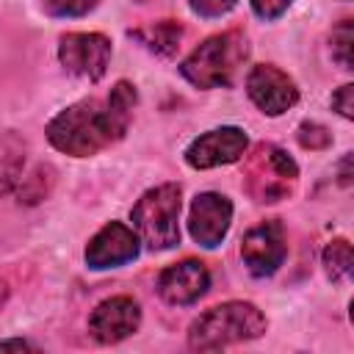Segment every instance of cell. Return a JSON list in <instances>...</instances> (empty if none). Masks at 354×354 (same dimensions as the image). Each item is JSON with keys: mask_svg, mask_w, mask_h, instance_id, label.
Listing matches in <instances>:
<instances>
[{"mask_svg": "<svg viewBox=\"0 0 354 354\" xmlns=\"http://www.w3.org/2000/svg\"><path fill=\"white\" fill-rule=\"evenodd\" d=\"M296 138H299V144L304 149H324V147H329L332 133L324 124H318V122H301Z\"/></svg>", "mask_w": 354, "mask_h": 354, "instance_id": "cell-19", "label": "cell"}, {"mask_svg": "<svg viewBox=\"0 0 354 354\" xmlns=\"http://www.w3.org/2000/svg\"><path fill=\"white\" fill-rule=\"evenodd\" d=\"M58 58L69 75L100 80L111 61V39L102 33H66L58 44Z\"/></svg>", "mask_w": 354, "mask_h": 354, "instance_id": "cell-6", "label": "cell"}, {"mask_svg": "<svg viewBox=\"0 0 354 354\" xmlns=\"http://www.w3.org/2000/svg\"><path fill=\"white\" fill-rule=\"evenodd\" d=\"M285 254H288L285 230L277 218L260 221L243 235L241 257L252 277H271L285 263Z\"/></svg>", "mask_w": 354, "mask_h": 354, "instance_id": "cell-7", "label": "cell"}, {"mask_svg": "<svg viewBox=\"0 0 354 354\" xmlns=\"http://www.w3.org/2000/svg\"><path fill=\"white\" fill-rule=\"evenodd\" d=\"M50 185H53V169L50 166H36V171L30 177H25L22 185H19V202L22 199L25 202L44 199V194L50 191Z\"/></svg>", "mask_w": 354, "mask_h": 354, "instance_id": "cell-17", "label": "cell"}, {"mask_svg": "<svg viewBox=\"0 0 354 354\" xmlns=\"http://www.w3.org/2000/svg\"><path fill=\"white\" fill-rule=\"evenodd\" d=\"M235 3L238 0H188L191 11L199 14V17H205V19H213V17H221V14L232 11Z\"/></svg>", "mask_w": 354, "mask_h": 354, "instance_id": "cell-21", "label": "cell"}, {"mask_svg": "<svg viewBox=\"0 0 354 354\" xmlns=\"http://www.w3.org/2000/svg\"><path fill=\"white\" fill-rule=\"evenodd\" d=\"M232 221V202L224 194H199L191 202V213H188V232L191 238L205 246V249H216Z\"/></svg>", "mask_w": 354, "mask_h": 354, "instance_id": "cell-8", "label": "cell"}, {"mask_svg": "<svg viewBox=\"0 0 354 354\" xmlns=\"http://www.w3.org/2000/svg\"><path fill=\"white\" fill-rule=\"evenodd\" d=\"M296 177H299V169L293 158L274 144H260L246 163V191L257 202L285 199L293 191Z\"/></svg>", "mask_w": 354, "mask_h": 354, "instance_id": "cell-5", "label": "cell"}, {"mask_svg": "<svg viewBox=\"0 0 354 354\" xmlns=\"http://www.w3.org/2000/svg\"><path fill=\"white\" fill-rule=\"evenodd\" d=\"M324 268L332 279H343L351 274V243L346 238H337L324 249Z\"/></svg>", "mask_w": 354, "mask_h": 354, "instance_id": "cell-16", "label": "cell"}, {"mask_svg": "<svg viewBox=\"0 0 354 354\" xmlns=\"http://www.w3.org/2000/svg\"><path fill=\"white\" fill-rule=\"evenodd\" d=\"M138 235L122 221H108L86 246L88 268H116L138 257Z\"/></svg>", "mask_w": 354, "mask_h": 354, "instance_id": "cell-12", "label": "cell"}, {"mask_svg": "<svg viewBox=\"0 0 354 354\" xmlns=\"http://www.w3.org/2000/svg\"><path fill=\"white\" fill-rule=\"evenodd\" d=\"M136 39H141L149 50L160 53V55H171L177 47H180V39H183V25L174 22V19H163V22H155L149 28H141L133 33Z\"/></svg>", "mask_w": 354, "mask_h": 354, "instance_id": "cell-14", "label": "cell"}, {"mask_svg": "<svg viewBox=\"0 0 354 354\" xmlns=\"http://www.w3.org/2000/svg\"><path fill=\"white\" fill-rule=\"evenodd\" d=\"M249 147V138L241 127H216L202 133L185 149V160L194 169H213L221 163H235Z\"/></svg>", "mask_w": 354, "mask_h": 354, "instance_id": "cell-10", "label": "cell"}, {"mask_svg": "<svg viewBox=\"0 0 354 354\" xmlns=\"http://www.w3.org/2000/svg\"><path fill=\"white\" fill-rule=\"evenodd\" d=\"M351 44H354V30H351V22L343 19V22L332 30V58H335L343 69H351Z\"/></svg>", "mask_w": 354, "mask_h": 354, "instance_id": "cell-18", "label": "cell"}, {"mask_svg": "<svg viewBox=\"0 0 354 354\" xmlns=\"http://www.w3.org/2000/svg\"><path fill=\"white\" fill-rule=\"evenodd\" d=\"M180 185L163 183L158 188H149L130 210L136 235L141 243H147L152 252L171 249L180 243Z\"/></svg>", "mask_w": 354, "mask_h": 354, "instance_id": "cell-4", "label": "cell"}, {"mask_svg": "<svg viewBox=\"0 0 354 354\" xmlns=\"http://www.w3.org/2000/svg\"><path fill=\"white\" fill-rule=\"evenodd\" d=\"M141 324V310L130 296H111L88 315V332L97 343H119L130 337Z\"/></svg>", "mask_w": 354, "mask_h": 354, "instance_id": "cell-11", "label": "cell"}, {"mask_svg": "<svg viewBox=\"0 0 354 354\" xmlns=\"http://www.w3.org/2000/svg\"><path fill=\"white\" fill-rule=\"evenodd\" d=\"M22 144L14 138V136H3L0 138V194L8 191L17 180H19V171H22Z\"/></svg>", "mask_w": 354, "mask_h": 354, "instance_id": "cell-15", "label": "cell"}, {"mask_svg": "<svg viewBox=\"0 0 354 354\" xmlns=\"http://www.w3.org/2000/svg\"><path fill=\"white\" fill-rule=\"evenodd\" d=\"M100 0H44L47 14L53 17H83L97 8Z\"/></svg>", "mask_w": 354, "mask_h": 354, "instance_id": "cell-20", "label": "cell"}, {"mask_svg": "<svg viewBox=\"0 0 354 354\" xmlns=\"http://www.w3.org/2000/svg\"><path fill=\"white\" fill-rule=\"evenodd\" d=\"M348 163H351V155H346V158H343V166H340V174H343L340 180H343V185L351 183V177H348Z\"/></svg>", "mask_w": 354, "mask_h": 354, "instance_id": "cell-25", "label": "cell"}, {"mask_svg": "<svg viewBox=\"0 0 354 354\" xmlns=\"http://www.w3.org/2000/svg\"><path fill=\"white\" fill-rule=\"evenodd\" d=\"M290 3H293V0H252V8H254V14H257L260 19L271 22V19L282 17Z\"/></svg>", "mask_w": 354, "mask_h": 354, "instance_id": "cell-23", "label": "cell"}, {"mask_svg": "<svg viewBox=\"0 0 354 354\" xmlns=\"http://www.w3.org/2000/svg\"><path fill=\"white\" fill-rule=\"evenodd\" d=\"M332 108L343 116V119H354V86L346 83L332 94Z\"/></svg>", "mask_w": 354, "mask_h": 354, "instance_id": "cell-22", "label": "cell"}, {"mask_svg": "<svg viewBox=\"0 0 354 354\" xmlns=\"http://www.w3.org/2000/svg\"><path fill=\"white\" fill-rule=\"evenodd\" d=\"M8 348H17V351H25V348H33L28 340H0V351H8Z\"/></svg>", "mask_w": 354, "mask_h": 354, "instance_id": "cell-24", "label": "cell"}, {"mask_svg": "<svg viewBox=\"0 0 354 354\" xmlns=\"http://www.w3.org/2000/svg\"><path fill=\"white\" fill-rule=\"evenodd\" d=\"M210 288V271L202 260H183L169 266L158 277V293L171 307H185L199 301Z\"/></svg>", "mask_w": 354, "mask_h": 354, "instance_id": "cell-13", "label": "cell"}, {"mask_svg": "<svg viewBox=\"0 0 354 354\" xmlns=\"http://www.w3.org/2000/svg\"><path fill=\"white\" fill-rule=\"evenodd\" d=\"M266 332V315L249 301H224L205 310L188 332L194 351H216L230 343L254 340Z\"/></svg>", "mask_w": 354, "mask_h": 354, "instance_id": "cell-2", "label": "cell"}, {"mask_svg": "<svg viewBox=\"0 0 354 354\" xmlns=\"http://www.w3.org/2000/svg\"><path fill=\"white\" fill-rule=\"evenodd\" d=\"M136 100H138L136 88L127 80H119L111 88L105 102L83 100L61 111L47 124V138L55 149L66 155H75V158L94 155L127 133Z\"/></svg>", "mask_w": 354, "mask_h": 354, "instance_id": "cell-1", "label": "cell"}, {"mask_svg": "<svg viewBox=\"0 0 354 354\" xmlns=\"http://www.w3.org/2000/svg\"><path fill=\"white\" fill-rule=\"evenodd\" d=\"M246 55H249L246 36L241 30H227V33H218V36L205 39L180 64V72L196 88L230 86L232 77H235V72L243 66Z\"/></svg>", "mask_w": 354, "mask_h": 354, "instance_id": "cell-3", "label": "cell"}, {"mask_svg": "<svg viewBox=\"0 0 354 354\" xmlns=\"http://www.w3.org/2000/svg\"><path fill=\"white\" fill-rule=\"evenodd\" d=\"M246 91H249L252 102H254L263 113H268V116L285 113V111L293 108L296 100H299L296 83H293L282 69H277V66H271V64H260V66H254V69L249 72V77H246Z\"/></svg>", "mask_w": 354, "mask_h": 354, "instance_id": "cell-9", "label": "cell"}]
</instances>
